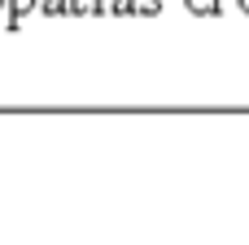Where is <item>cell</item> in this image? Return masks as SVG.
<instances>
[{
  "mask_svg": "<svg viewBox=\"0 0 249 245\" xmlns=\"http://www.w3.org/2000/svg\"><path fill=\"white\" fill-rule=\"evenodd\" d=\"M61 4H66V0H44V9H48V13H61Z\"/></svg>",
  "mask_w": 249,
  "mask_h": 245,
  "instance_id": "2",
  "label": "cell"
},
{
  "mask_svg": "<svg viewBox=\"0 0 249 245\" xmlns=\"http://www.w3.org/2000/svg\"><path fill=\"white\" fill-rule=\"evenodd\" d=\"M13 4H18V9H26V4H35V0H13Z\"/></svg>",
  "mask_w": 249,
  "mask_h": 245,
  "instance_id": "3",
  "label": "cell"
},
{
  "mask_svg": "<svg viewBox=\"0 0 249 245\" xmlns=\"http://www.w3.org/2000/svg\"><path fill=\"white\" fill-rule=\"evenodd\" d=\"M188 4H193V9H197V13H210V9H214V4H219V0H188Z\"/></svg>",
  "mask_w": 249,
  "mask_h": 245,
  "instance_id": "1",
  "label": "cell"
},
{
  "mask_svg": "<svg viewBox=\"0 0 249 245\" xmlns=\"http://www.w3.org/2000/svg\"><path fill=\"white\" fill-rule=\"evenodd\" d=\"M0 4H4V0H0Z\"/></svg>",
  "mask_w": 249,
  "mask_h": 245,
  "instance_id": "5",
  "label": "cell"
},
{
  "mask_svg": "<svg viewBox=\"0 0 249 245\" xmlns=\"http://www.w3.org/2000/svg\"><path fill=\"white\" fill-rule=\"evenodd\" d=\"M245 9H249V0H245Z\"/></svg>",
  "mask_w": 249,
  "mask_h": 245,
  "instance_id": "4",
  "label": "cell"
}]
</instances>
